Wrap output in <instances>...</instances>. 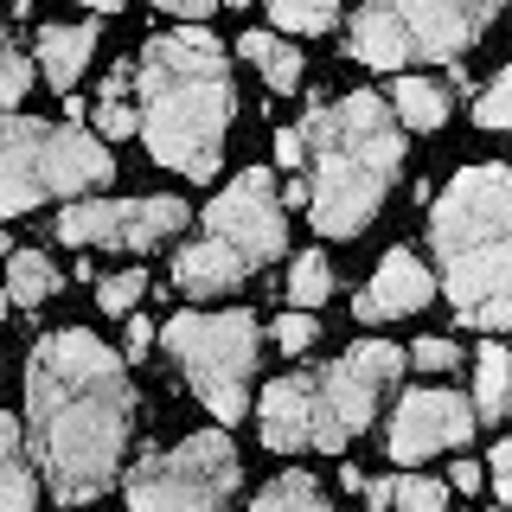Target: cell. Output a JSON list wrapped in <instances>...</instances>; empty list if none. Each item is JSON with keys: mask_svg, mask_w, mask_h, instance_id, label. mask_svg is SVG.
<instances>
[{"mask_svg": "<svg viewBox=\"0 0 512 512\" xmlns=\"http://www.w3.org/2000/svg\"><path fill=\"white\" fill-rule=\"evenodd\" d=\"M404 352L391 340H365L340 352L320 372H295L276 378L263 391V442L276 455H295V448H346L365 423L378 416V404L397 391L404 378Z\"/></svg>", "mask_w": 512, "mask_h": 512, "instance_id": "5", "label": "cell"}, {"mask_svg": "<svg viewBox=\"0 0 512 512\" xmlns=\"http://www.w3.org/2000/svg\"><path fill=\"white\" fill-rule=\"evenodd\" d=\"M84 7H90V13H116L122 0H84Z\"/></svg>", "mask_w": 512, "mask_h": 512, "instance_id": "35", "label": "cell"}, {"mask_svg": "<svg viewBox=\"0 0 512 512\" xmlns=\"http://www.w3.org/2000/svg\"><path fill=\"white\" fill-rule=\"evenodd\" d=\"M0 512H32V468L20 448V423L0 410Z\"/></svg>", "mask_w": 512, "mask_h": 512, "instance_id": "18", "label": "cell"}, {"mask_svg": "<svg viewBox=\"0 0 512 512\" xmlns=\"http://www.w3.org/2000/svg\"><path fill=\"white\" fill-rule=\"evenodd\" d=\"M96 128H103L109 141L135 135V109H128V103H96Z\"/></svg>", "mask_w": 512, "mask_h": 512, "instance_id": "29", "label": "cell"}, {"mask_svg": "<svg viewBox=\"0 0 512 512\" xmlns=\"http://www.w3.org/2000/svg\"><path fill=\"white\" fill-rule=\"evenodd\" d=\"M506 0H365L352 13V58L372 71H404L410 58L461 64V52L493 26Z\"/></svg>", "mask_w": 512, "mask_h": 512, "instance_id": "8", "label": "cell"}, {"mask_svg": "<svg viewBox=\"0 0 512 512\" xmlns=\"http://www.w3.org/2000/svg\"><path fill=\"white\" fill-rule=\"evenodd\" d=\"M455 487H461V493L480 487V468H474V461H455Z\"/></svg>", "mask_w": 512, "mask_h": 512, "instance_id": "34", "label": "cell"}, {"mask_svg": "<svg viewBox=\"0 0 512 512\" xmlns=\"http://www.w3.org/2000/svg\"><path fill=\"white\" fill-rule=\"evenodd\" d=\"M263 7L282 32H327L340 20V0H263Z\"/></svg>", "mask_w": 512, "mask_h": 512, "instance_id": "23", "label": "cell"}, {"mask_svg": "<svg viewBox=\"0 0 512 512\" xmlns=\"http://www.w3.org/2000/svg\"><path fill=\"white\" fill-rule=\"evenodd\" d=\"M327 295H333V269H327V256H320V250L295 256V269H288V308H295V314H314Z\"/></svg>", "mask_w": 512, "mask_h": 512, "instance_id": "22", "label": "cell"}, {"mask_svg": "<svg viewBox=\"0 0 512 512\" xmlns=\"http://www.w3.org/2000/svg\"><path fill=\"white\" fill-rule=\"evenodd\" d=\"M391 116L410 122V128H442L448 122V90L429 84V77H397V96H391Z\"/></svg>", "mask_w": 512, "mask_h": 512, "instance_id": "20", "label": "cell"}, {"mask_svg": "<svg viewBox=\"0 0 512 512\" xmlns=\"http://www.w3.org/2000/svg\"><path fill=\"white\" fill-rule=\"evenodd\" d=\"M141 295H148V276H141V269H122V276L96 282V301H103V314H128Z\"/></svg>", "mask_w": 512, "mask_h": 512, "instance_id": "24", "label": "cell"}, {"mask_svg": "<svg viewBox=\"0 0 512 512\" xmlns=\"http://www.w3.org/2000/svg\"><path fill=\"white\" fill-rule=\"evenodd\" d=\"M135 84H141L135 135L148 141V154L160 167L186 173V180H212L224 160V128H231V109H237L224 45L205 26L154 32L141 45Z\"/></svg>", "mask_w": 512, "mask_h": 512, "instance_id": "2", "label": "cell"}, {"mask_svg": "<svg viewBox=\"0 0 512 512\" xmlns=\"http://www.w3.org/2000/svg\"><path fill=\"white\" fill-rule=\"evenodd\" d=\"M429 295H436V276H429L410 250H391L378 263V276L359 288L352 314H359V320H404L416 308H429Z\"/></svg>", "mask_w": 512, "mask_h": 512, "instance_id": "13", "label": "cell"}, {"mask_svg": "<svg viewBox=\"0 0 512 512\" xmlns=\"http://www.w3.org/2000/svg\"><path fill=\"white\" fill-rule=\"evenodd\" d=\"M186 199H77L64 205L58 237L64 244H103V250H154L160 237L186 231Z\"/></svg>", "mask_w": 512, "mask_h": 512, "instance_id": "11", "label": "cell"}, {"mask_svg": "<svg viewBox=\"0 0 512 512\" xmlns=\"http://www.w3.org/2000/svg\"><path fill=\"white\" fill-rule=\"evenodd\" d=\"M116 160L77 122H32L0 109V218H20L45 199H84L109 186Z\"/></svg>", "mask_w": 512, "mask_h": 512, "instance_id": "7", "label": "cell"}, {"mask_svg": "<svg viewBox=\"0 0 512 512\" xmlns=\"http://www.w3.org/2000/svg\"><path fill=\"white\" fill-rule=\"evenodd\" d=\"M0 308H7V295H0Z\"/></svg>", "mask_w": 512, "mask_h": 512, "instance_id": "37", "label": "cell"}, {"mask_svg": "<svg viewBox=\"0 0 512 512\" xmlns=\"http://www.w3.org/2000/svg\"><path fill=\"white\" fill-rule=\"evenodd\" d=\"M276 160H282L288 173H295L301 160H308V154H301V135H295V128H282V135H276Z\"/></svg>", "mask_w": 512, "mask_h": 512, "instance_id": "33", "label": "cell"}, {"mask_svg": "<svg viewBox=\"0 0 512 512\" xmlns=\"http://www.w3.org/2000/svg\"><path fill=\"white\" fill-rule=\"evenodd\" d=\"M167 352L180 359L186 384L205 397L218 423H237L250 410V372H256V314L224 308V314H173L167 320Z\"/></svg>", "mask_w": 512, "mask_h": 512, "instance_id": "9", "label": "cell"}, {"mask_svg": "<svg viewBox=\"0 0 512 512\" xmlns=\"http://www.w3.org/2000/svg\"><path fill=\"white\" fill-rule=\"evenodd\" d=\"M404 359L416 365V372H448V365H455V359H461V352H455V346H448V340H416V346L404 352Z\"/></svg>", "mask_w": 512, "mask_h": 512, "instance_id": "28", "label": "cell"}, {"mask_svg": "<svg viewBox=\"0 0 512 512\" xmlns=\"http://www.w3.org/2000/svg\"><path fill=\"white\" fill-rule=\"evenodd\" d=\"M128 391L122 352H109L96 333L64 327L32 346L26 365V429L32 455L64 506H84L116 480V461L128 448Z\"/></svg>", "mask_w": 512, "mask_h": 512, "instance_id": "1", "label": "cell"}, {"mask_svg": "<svg viewBox=\"0 0 512 512\" xmlns=\"http://www.w3.org/2000/svg\"><path fill=\"white\" fill-rule=\"evenodd\" d=\"M372 512H442L448 506V487L429 474H391V480H359Z\"/></svg>", "mask_w": 512, "mask_h": 512, "instance_id": "15", "label": "cell"}, {"mask_svg": "<svg viewBox=\"0 0 512 512\" xmlns=\"http://www.w3.org/2000/svg\"><path fill=\"white\" fill-rule=\"evenodd\" d=\"M90 52H96V26H45L39 32V64L52 77V90H71L84 77Z\"/></svg>", "mask_w": 512, "mask_h": 512, "instance_id": "14", "label": "cell"}, {"mask_svg": "<svg viewBox=\"0 0 512 512\" xmlns=\"http://www.w3.org/2000/svg\"><path fill=\"white\" fill-rule=\"evenodd\" d=\"M148 346H154V320H128V333H122V359H148Z\"/></svg>", "mask_w": 512, "mask_h": 512, "instance_id": "30", "label": "cell"}, {"mask_svg": "<svg viewBox=\"0 0 512 512\" xmlns=\"http://www.w3.org/2000/svg\"><path fill=\"white\" fill-rule=\"evenodd\" d=\"M314 340H320V320L314 314H282L276 320V346L288 352V359H295V352H308Z\"/></svg>", "mask_w": 512, "mask_h": 512, "instance_id": "27", "label": "cell"}, {"mask_svg": "<svg viewBox=\"0 0 512 512\" xmlns=\"http://www.w3.org/2000/svg\"><path fill=\"white\" fill-rule=\"evenodd\" d=\"M500 512H506V506H500Z\"/></svg>", "mask_w": 512, "mask_h": 512, "instance_id": "38", "label": "cell"}, {"mask_svg": "<svg viewBox=\"0 0 512 512\" xmlns=\"http://www.w3.org/2000/svg\"><path fill=\"white\" fill-rule=\"evenodd\" d=\"M295 135H301V154H314L308 212L320 224V237H359L378 218L397 167H404V128H397L391 103L372 90L340 96V103H314Z\"/></svg>", "mask_w": 512, "mask_h": 512, "instance_id": "3", "label": "cell"}, {"mask_svg": "<svg viewBox=\"0 0 512 512\" xmlns=\"http://www.w3.org/2000/svg\"><path fill=\"white\" fill-rule=\"evenodd\" d=\"M474 436V404L461 391H410L397 404V423H391V461H423V455H442V448H468Z\"/></svg>", "mask_w": 512, "mask_h": 512, "instance_id": "12", "label": "cell"}, {"mask_svg": "<svg viewBox=\"0 0 512 512\" xmlns=\"http://www.w3.org/2000/svg\"><path fill=\"white\" fill-rule=\"evenodd\" d=\"M487 461H493V468H487V474H493V493H500V506H506V500H512V442H500Z\"/></svg>", "mask_w": 512, "mask_h": 512, "instance_id": "31", "label": "cell"}, {"mask_svg": "<svg viewBox=\"0 0 512 512\" xmlns=\"http://www.w3.org/2000/svg\"><path fill=\"white\" fill-rule=\"evenodd\" d=\"M224 7H244V0H224Z\"/></svg>", "mask_w": 512, "mask_h": 512, "instance_id": "36", "label": "cell"}, {"mask_svg": "<svg viewBox=\"0 0 512 512\" xmlns=\"http://www.w3.org/2000/svg\"><path fill=\"white\" fill-rule=\"evenodd\" d=\"M154 7L180 13V20H205V13H212V7H224V0H154Z\"/></svg>", "mask_w": 512, "mask_h": 512, "instance_id": "32", "label": "cell"}, {"mask_svg": "<svg viewBox=\"0 0 512 512\" xmlns=\"http://www.w3.org/2000/svg\"><path fill=\"white\" fill-rule=\"evenodd\" d=\"M282 244H288V224L276 199V173L250 167L205 205V237L173 256V282L186 295H224L244 276H256L269 256H282Z\"/></svg>", "mask_w": 512, "mask_h": 512, "instance_id": "6", "label": "cell"}, {"mask_svg": "<svg viewBox=\"0 0 512 512\" xmlns=\"http://www.w3.org/2000/svg\"><path fill=\"white\" fill-rule=\"evenodd\" d=\"M237 52H244L256 71H263V84H269V90H282V96H288V90L301 84V52H295L288 39H276V32H244V45H237Z\"/></svg>", "mask_w": 512, "mask_h": 512, "instance_id": "19", "label": "cell"}, {"mask_svg": "<svg viewBox=\"0 0 512 512\" xmlns=\"http://www.w3.org/2000/svg\"><path fill=\"white\" fill-rule=\"evenodd\" d=\"M237 493V448L224 429H199L167 455H141L128 474V512H224Z\"/></svg>", "mask_w": 512, "mask_h": 512, "instance_id": "10", "label": "cell"}, {"mask_svg": "<svg viewBox=\"0 0 512 512\" xmlns=\"http://www.w3.org/2000/svg\"><path fill=\"white\" fill-rule=\"evenodd\" d=\"M250 512H333V506H327V493H320L308 474H282V480H269V487L256 493Z\"/></svg>", "mask_w": 512, "mask_h": 512, "instance_id": "21", "label": "cell"}, {"mask_svg": "<svg viewBox=\"0 0 512 512\" xmlns=\"http://www.w3.org/2000/svg\"><path fill=\"white\" fill-rule=\"evenodd\" d=\"M506 397H512L506 346H480L474 352V423H506Z\"/></svg>", "mask_w": 512, "mask_h": 512, "instance_id": "16", "label": "cell"}, {"mask_svg": "<svg viewBox=\"0 0 512 512\" xmlns=\"http://www.w3.org/2000/svg\"><path fill=\"white\" fill-rule=\"evenodd\" d=\"M26 84H32V64H26L20 52H13V39L0 32V109H7V103H20Z\"/></svg>", "mask_w": 512, "mask_h": 512, "instance_id": "26", "label": "cell"}, {"mask_svg": "<svg viewBox=\"0 0 512 512\" xmlns=\"http://www.w3.org/2000/svg\"><path fill=\"white\" fill-rule=\"evenodd\" d=\"M474 122H480V128H506V122H512V71H500L487 90H480Z\"/></svg>", "mask_w": 512, "mask_h": 512, "instance_id": "25", "label": "cell"}, {"mask_svg": "<svg viewBox=\"0 0 512 512\" xmlns=\"http://www.w3.org/2000/svg\"><path fill=\"white\" fill-rule=\"evenodd\" d=\"M64 276L52 269V256L39 250H7V301L13 308H39L45 295H58Z\"/></svg>", "mask_w": 512, "mask_h": 512, "instance_id": "17", "label": "cell"}, {"mask_svg": "<svg viewBox=\"0 0 512 512\" xmlns=\"http://www.w3.org/2000/svg\"><path fill=\"white\" fill-rule=\"evenodd\" d=\"M442 256V288L480 333L512 327V173L500 160L461 167L429 218Z\"/></svg>", "mask_w": 512, "mask_h": 512, "instance_id": "4", "label": "cell"}]
</instances>
